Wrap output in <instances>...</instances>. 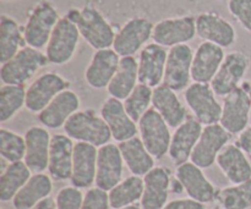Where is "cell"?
I'll list each match as a JSON object with an SVG mask.
<instances>
[{
    "mask_svg": "<svg viewBox=\"0 0 251 209\" xmlns=\"http://www.w3.org/2000/svg\"><path fill=\"white\" fill-rule=\"evenodd\" d=\"M26 154L25 136L2 127L0 130V156L7 163L24 162Z\"/></svg>",
    "mask_w": 251,
    "mask_h": 209,
    "instance_id": "f35d334b",
    "label": "cell"
},
{
    "mask_svg": "<svg viewBox=\"0 0 251 209\" xmlns=\"http://www.w3.org/2000/svg\"><path fill=\"white\" fill-rule=\"evenodd\" d=\"M228 11L251 34V0H228Z\"/></svg>",
    "mask_w": 251,
    "mask_h": 209,
    "instance_id": "60d3db41",
    "label": "cell"
},
{
    "mask_svg": "<svg viewBox=\"0 0 251 209\" xmlns=\"http://www.w3.org/2000/svg\"><path fill=\"white\" fill-rule=\"evenodd\" d=\"M203 126L195 119L188 117L180 126H178L172 135L169 158L176 166L190 162L191 154L200 139Z\"/></svg>",
    "mask_w": 251,
    "mask_h": 209,
    "instance_id": "44dd1931",
    "label": "cell"
},
{
    "mask_svg": "<svg viewBox=\"0 0 251 209\" xmlns=\"http://www.w3.org/2000/svg\"><path fill=\"white\" fill-rule=\"evenodd\" d=\"M65 16L75 22L81 38L91 48L95 50L113 48L117 32L97 7L88 4L81 9H70Z\"/></svg>",
    "mask_w": 251,
    "mask_h": 209,
    "instance_id": "6da1fadb",
    "label": "cell"
},
{
    "mask_svg": "<svg viewBox=\"0 0 251 209\" xmlns=\"http://www.w3.org/2000/svg\"><path fill=\"white\" fill-rule=\"evenodd\" d=\"M70 85V81L56 72L42 73L27 87L26 109L33 114H39L54 98L69 90Z\"/></svg>",
    "mask_w": 251,
    "mask_h": 209,
    "instance_id": "9c48e42d",
    "label": "cell"
},
{
    "mask_svg": "<svg viewBox=\"0 0 251 209\" xmlns=\"http://www.w3.org/2000/svg\"><path fill=\"white\" fill-rule=\"evenodd\" d=\"M60 19L53 2L49 0L37 2L28 12L26 23L22 27L27 46L38 50L46 49L49 38Z\"/></svg>",
    "mask_w": 251,
    "mask_h": 209,
    "instance_id": "3957f363",
    "label": "cell"
},
{
    "mask_svg": "<svg viewBox=\"0 0 251 209\" xmlns=\"http://www.w3.org/2000/svg\"><path fill=\"white\" fill-rule=\"evenodd\" d=\"M100 116L109 127L114 141L122 143L137 136V122H135L127 114L122 100L112 97L107 98L100 107Z\"/></svg>",
    "mask_w": 251,
    "mask_h": 209,
    "instance_id": "d6986e66",
    "label": "cell"
},
{
    "mask_svg": "<svg viewBox=\"0 0 251 209\" xmlns=\"http://www.w3.org/2000/svg\"><path fill=\"white\" fill-rule=\"evenodd\" d=\"M25 86L2 85L0 88V122L11 120L22 108H26Z\"/></svg>",
    "mask_w": 251,
    "mask_h": 209,
    "instance_id": "d590c367",
    "label": "cell"
},
{
    "mask_svg": "<svg viewBox=\"0 0 251 209\" xmlns=\"http://www.w3.org/2000/svg\"><path fill=\"white\" fill-rule=\"evenodd\" d=\"M217 1H223V0H217Z\"/></svg>",
    "mask_w": 251,
    "mask_h": 209,
    "instance_id": "f907efd6",
    "label": "cell"
},
{
    "mask_svg": "<svg viewBox=\"0 0 251 209\" xmlns=\"http://www.w3.org/2000/svg\"><path fill=\"white\" fill-rule=\"evenodd\" d=\"M31 209H56L55 200H53L51 197H48L42 201V202H39L38 205L34 206V207H32Z\"/></svg>",
    "mask_w": 251,
    "mask_h": 209,
    "instance_id": "f6af8a7d",
    "label": "cell"
},
{
    "mask_svg": "<svg viewBox=\"0 0 251 209\" xmlns=\"http://www.w3.org/2000/svg\"><path fill=\"white\" fill-rule=\"evenodd\" d=\"M26 154L24 162L33 174L48 170L51 135L46 127L32 126L25 134Z\"/></svg>",
    "mask_w": 251,
    "mask_h": 209,
    "instance_id": "d4e9b609",
    "label": "cell"
},
{
    "mask_svg": "<svg viewBox=\"0 0 251 209\" xmlns=\"http://www.w3.org/2000/svg\"><path fill=\"white\" fill-rule=\"evenodd\" d=\"M154 24L146 17H132L127 20L115 34L113 49L120 58L135 56L152 39Z\"/></svg>",
    "mask_w": 251,
    "mask_h": 209,
    "instance_id": "52a82bcc",
    "label": "cell"
},
{
    "mask_svg": "<svg viewBox=\"0 0 251 209\" xmlns=\"http://www.w3.org/2000/svg\"><path fill=\"white\" fill-rule=\"evenodd\" d=\"M49 64L46 53L42 50L25 46L14 58L1 64L0 78L2 85L25 86L41 69Z\"/></svg>",
    "mask_w": 251,
    "mask_h": 209,
    "instance_id": "277c9868",
    "label": "cell"
},
{
    "mask_svg": "<svg viewBox=\"0 0 251 209\" xmlns=\"http://www.w3.org/2000/svg\"><path fill=\"white\" fill-rule=\"evenodd\" d=\"M184 100L202 126L220 124L222 116V104L210 83L193 82L184 91Z\"/></svg>",
    "mask_w": 251,
    "mask_h": 209,
    "instance_id": "8992f818",
    "label": "cell"
},
{
    "mask_svg": "<svg viewBox=\"0 0 251 209\" xmlns=\"http://www.w3.org/2000/svg\"><path fill=\"white\" fill-rule=\"evenodd\" d=\"M194 49L189 44L173 46L168 50L163 83L173 91L183 92L191 85Z\"/></svg>",
    "mask_w": 251,
    "mask_h": 209,
    "instance_id": "4fadbf2b",
    "label": "cell"
},
{
    "mask_svg": "<svg viewBox=\"0 0 251 209\" xmlns=\"http://www.w3.org/2000/svg\"><path fill=\"white\" fill-rule=\"evenodd\" d=\"M124 166L125 163L119 146L114 143H108L100 147L95 185L107 192L110 191L123 180Z\"/></svg>",
    "mask_w": 251,
    "mask_h": 209,
    "instance_id": "e0dca14e",
    "label": "cell"
},
{
    "mask_svg": "<svg viewBox=\"0 0 251 209\" xmlns=\"http://www.w3.org/2000/svg\"><path fill=\"white\" fill-rule=\"evenodd\" d=\"M81 209H110L108 192L97 186L88 188L87 192L83 196Z\"/></svg>",
    "mask_w": 251,
    "mask_h": 209,
    "instance_id": "b9f144b4",
    "label": "cell"
},
{
    "mask_svg": "<svg viewBox=\"0 0 251 209\" xmlns=\"http://www.w3.org/2000/svg\"><path fill=\"white\" fill-rule=\"evenodd\" d=\"M251 100L248 90L238 87L223 98L220 124L230 135H240L249 126Z\"/></svg>",
    "mask_w": 251,
    "mask_h": 209,
    "instance_id": "7c38bea8",
    "label": "cell"
},
{
    "mask_svg": "<svg viewBox=\"0 0 251 209\" xmlns=\"http://www.w3.org/2000/svg\"><path fill=\"white\" fill-rule=\"evenodd\" d=\"M212 209H223V208L221 207V206H216V207H213Z\"/></svg>",
    "mask_w": 251,
    "mask_h": 209,
    "instance_id": "c3c4849f",
    "label": "cell"
},
{
    "mask_svg": "<svg viewBox=\"0 0 251 209\" xmlns=\"http://www.w3.org/2000/svg\"><path fill=\"white\" fill-rule=\"evenodd\" d=\"M152 98H153V88L139 83L136 88L130 93L129 97L123 102L125 110L135 122H139L140 119L151 109Z\"/></svg>",
    "mask_w": 251,
    "mask_h": 209,
    "instance_id": "74e56055",
    "label": "cell"
},
{
    "mask_svg": "<svg viewBox=\"0 0 251 209\" xmlns=\"http://www.w3.org/2000/svg\"><path fill=\"white\" fill-rule=\"evenodd\" d=\"M196 34V17L191 15L163 19L154 23L152 41L167 49L188 44Z\"/></svg>",
    "mask_w": 251,
    "mask_h": 209,
    "instance_id": "30bf717a",
    "label": "cell"
},
{
    "mask_svg": "<svg viewBox=\"0 0 251 209\" xmlns=\"http://www.w3.org/2000/svg\"><path fill=\"white\" fill-rule=\"evenodd\" d=\"M124 159L125 166L135 176L144 178L154 168V158L147 151L140 137H134L118 144Z\"/></svg>",
    "mask_w": 251,
    "mask_h": 209,
    "instance_id": "1f68e13d",
    "label": "cell"
},
{
    "mask_svg": "<svg viewBox=\"0 0 251 209\" xmlns=\"http://www.w3.org/2000/svg\"><path fill=\"white\" fill-rule=\"evenodd\" d=\"M144 195L142 209H163L168 203L169 192L172 191V176L168 169L163 166H154L144 176Z\"/></svg>",
    "mask_w": 251,
    "mask_h": 209,
    "instance_id": "cb8c5ba5",
    "label": "cell"
},
{
    "mask_svg": "<svg viewBox=\"0 0 251 209\" xmlns=\"http://www.w3.org/2000/svg\"><path fill=\"white\" fill-rule=\"evenodd\" d=\"M176 180L180 184L191 200L206 205L213 202L217 197L218 191L205 175L203 169L191 162H186L176 166Z\"/></svg>",
    "mask_w": 251,
    "mask_h": 209,
    "instance_id": "5bb4252c",
    "label": "cell"
},
{
    "mask_svg": "<svg viewBox=\"0 0 251 209\" xmlns=\"http://www.w3.org/2000/svg\"><path fill=\"white\" fill-rule=\"evenodd\" d=\"M27 46L24 28L15 19L7 15L0 16V63L4 64L14 58L22 48Z\"/></svg>",
    "mask_w": 251,
    "mask_h": 209,
    "instance_id": "d6a6232c",
    "label": "cell"
},
{
    "mask_svg": "<svg viewBox=\"0 0 251 209\" xmlns=\"http://www.w3.org/2000/svg\"><path fill=\"white\" fill-rule=\"evenodd\" d=\"M65 135L76 142L100 147L110 143V130L103 117L93 110H78L63 127Z\"/></svg>",
    "mask_w": 251,
    "mask_h": 209,
    "instance_id": "7a4b0ae2",
    "label": "cell"
},
{
    "mask_svg": "<svg viewBox=\"0 0 251 209\" xmlns=\"http://www.w3.org/2000/svg\"><path fill=\"white\" fill-rule=\"evenodd\" d=\"M139 83L137 59L135 56H125L120 59L119 68L107 91L112 98L124 102Z\"/></svg>",
    "mask_w": 251,
    "mask_h": 209,
    "instance_id": "f546056e",
    "label": "cell"
},
{
    "mask_svg": "<svg viewBox=\"0 0 251 209\" xmlns=\"http://www.w3.org/2000/svg\"><path fill=\"white\" fill-rule=\"evenodd\" d=\"M238 146L247 153V156L251 159V125L248 126L238 137Z\"/></svg>",
    "mask_w": 251,
    "mask_h": 209,
    "instance_id": "ee69618b",
    "label": "cell"
},
{
    "mask_svg": "<svg viewBox=\"0 0 251 209\" xmlns=\"http://www.w3.org/2000/svg\"><path fill=\"white\" fill-rule=\"evenodd\" d=\"M247 90H248V93H249V97H250V100H251V83L249 86H248Z\"/></svg>",
    "mask_w": 251,
    "mask_h": 209,
    "instance_id": "7dc6e473",
    "label": "cell"
},
{
    "mask_svg": "<svg viewBox=\"0 0 251 209\" xmlns=\"http://www.w3.org/2000/svg\"><path fill=\"white\" fill-rule=\"evenodd\" d=\"M216 163L223 175L233 185L245 183L251 179L249 157L237 143H228L220 153Z\"/></svg>",
    "mask_w": 251,
    "mask_h": 209,
    "instance_id": "83f0119b",
    "label": "cell"
},
{
    "mask_svg": "<svg viewBox=\"0 0 251 209\" xmlns=\"http://www.w3.org/2000/svg\"><path fill=\"white\" fill-rule=\"evenodd\" d=\"M232 135L228 134L221 124L205 126L200 139L191 154L190 162L201 169H208L217 162L218 156L229 143Z\"/></svg>",
    "mask_w": 251,
    "mask_h": 209,
    "instance_id": "9a60e30c",
    "label": "cell"
},
{
    "mask_svg": "<svg viewBox=\"0 0 251 209\" xmlns=\"http://www.w3.org/2000/svg\"><path fill=\"white\" fill-rule=\"evenodd\" d=\"M142 143L154 159H162L169 153L172 134L166 120L151 108L137 122Z\"/></svg>",
    "mask_w": 251,
    "mask_h": 209,
    "instance_id": "ba28073f",
    "label": "cell"
},
{
    "mask_svg": "<svg viewBox=\"0 0 251 209\" xmlns=\"http://www.w3.org/2000/svg\"><path fill=\"white\" fill-rule=\"evenodd\" d=\"M216 201L223 209L251 208V179L245 183L228 186L217 192Z\"/></svg>",
    "mask_w": 251,
    "mask_h": 209,
    "instance_id": "8d00e7d4",
    "label": "cell"
},
{
    "mask_svg": "<svg viewBox=\"0 0 251 209\" xmlns=\"http://www.w3.org/2000/svg\"><path fill=\"white\" fill-rule=\"evenodd\" d=\"M74 148V139H71L68 135L56 134L51 136L48 173L53 180L66 181L71 179Z\"/></svg>",
    "mask_w": 251,
    "mask_h": 209,
    "instance_id": "4316f807",
    "label": "cell"
},
{
    "mask_svg": "<svg viewBox=\"0 0 251 209\" xmlns=\"http://www.w3.org/2000/svg\"><path fill=\"white\" fill-rule=\"evenodd\" d=\"M168 50L157 43H149L139 53V82L151 88L163 83Z\"/></svg>",
    "mask_w": 251,
    "mask_h": 209,
    "instance_id": "ac0fdd59",
    "label": "cell"
},
{
    "mask_svg": "<svg viewBox=\"0 0 251 209\" xmlns=\"http://www.w3.org/2000/svg\"><path fill=\"white\" fill-rule=\"evenodd\" d=\"M249 68L250 59L243 51L235 50L226 54L220 70L210 83L217 97L225 98L230 92L240 87V83L247 76Z\"/></svg>",
    "mask_w": 251,
    "mask_h": 209,
    "instance_id": "8fae6325",
    "label": "cell"
},
{
    "mask_svg": "<svg viewBox=\"0 0 251 209\" xmlns=\"http://www.w3.org/2000/svg\"><path fill=\"white\" fill-rule=\"evenodd\" d=\"M120 59L113 48L96 50L85 70L86 83L93 90L108 88L117 73Z\"/></svg>",
    "mask_w": 251,
    "mask_h": 209,
    "instance_id": "ffe728a7",
    "label": "cell"
},
{
    "mask_svg": "<svg viewBox=\"0 0 251 209\" xmlns=\"http://www.w3.org/2000/svg\"><path fill=\"white\" fill-rule=\"evenodd\" d=\"M80 98L73 90L61 92L54 98L43 110L38 114V120L43 127L49 130H56L65 126L68 120L75 113L80 110Z\"/></svg>",
    "mask_w": 251,
    "mask_h": 209,
    "instance_id": "7402d4cb",
    "label": "cell"
},
{
    "mask_svg": "<svg viewBox=\"0 0 251 209\" xmlns=\"http://www.w3.org/2000/svg\"><path fill=\"white\" fill-rule=\"evenodd\" d=\"M196 34L203 42H210L223 49L232 46L237 41L234 26L215 11L201 12L196 17Z\"/></svg>",
    "mask_w": 251,
    "mask_h": 209,
    "instance_id": "2e32d148",
    "label": "cell"
},
{
    "mask_svg": "<svg viewBox=\"0 0 251 209\" xmlns=\"http://www.w3.org/2000/svg\"><path fill=\"white\" fill-rule=\"evenodd\" d=\"M144 187V179L141 176L131 175L126 179H123L117 186L108 191L110 208H124L141 202Z\"/></svg>",
    "mask_w": 251,
    "mask_h": 209,
    "instance_id": "e575fe53",
    "label": "cell"
},
{
    "mask_svg": "<svg viewBox=\"0 0 251 209\" xmlns=\"http://www.w3.org/2000/svg\"><path fill=\"white\" fill-rule=\"evenodd\" d=\"M33 175L25 162L10 163L0 176V201L10 202Z\"/></svg>",
    "mask_w": 251,
    "mask_h": 209,
    "instance_id": "836d02e7",
    "label": "cell"
},
{
    "mask_svg": "<svg viewBox=\"0 0 251 209\" xmlns=\"http://www.w3.org/2000/svg\"><path fill=\"white\" fill-rule=\"evenodd\" d=\"M80 39L81 34L75 22L66 16L61 17L46 46L49 64L60 66L70 63L75 56Z\"/></svg>",
    "mask_w": 251,
    "mask_h": 209,
    "instance_id": "5b68a950",
    "label": "cell"
},
{
    "mask_svg": "<svg viewBox=\"0 0 251 209\" xmlns=\"http://www.w3.org/2000/svg\"><path fill=\"white\" fill-rule=\"evenodd\" d=\"M226 58L225 49L220 46L202 42L194 51L191 78L198 83H211Z\"/></svg>",
    "mask_w": 251,
    "mask_h": 209,
    "instance_id": "603a6c76",
    "label": "cell"
},
{
    "mask_svg": "<svg viewBox=\"0 0 251 209\" xmlns=\"http://www.w3.org/2000/svg\"><path fill=\"white\" fill-rule=\"evenodd\" d=\"M53 191V179L44 173L33 174L26 185L19 191L11 201L15 209H31L46 198L50 197Z\"/></svg>",
    "mask_w": 251,
    "mask_h": 209,
    "instance_id": "4dcf8cb0",
    "label": "cell"
},
{
    "mask_svg": "<svg viewBox=\"0 0 251 209\" xmlns=\"http://www.w3.org/2000/svg\"><path fill=\"white\" fill-rule=\"evenodd\" d=\"M163 209H206L203 203L191 198H178L167 203Z\"/></svg>",
    "mask_w": 251,
    "mask_h": 209,
    "instance_id": "7bdbcfd3",
    "label": "cell"
},
{
    "mask_svg": "<svg viewBox=\"0 0 251 209\" xmlns=\"http://www.w3.org/2000/svg\"><path fill=\"white\" fill-rule=\"evenodd\" d=\"M152 107L166 120L169 127L176 129L188 119V112L185 105L179 99L176 91L169 88L164 83L153 88Z\"/></svg>",
    "mask_w": 251,
    "mask_h": 209,
    "instance_id": "f1b7e54d",
    "label": "cell"
},
{
    "mask_svg": "<svg viewBox=\"0 0 251 209\" xmlns=\"http://www.w3.org/2000/svg\"><path fill=\"white\" fill-rule=\"evenodd\" d=\"M83 193L75 186L63 187L55 197L56 209H81L83 202Z\"/></svg>",
    "mask_w": 251,
    "mask_h": 209,
    "instance_id": "ab89813d",
    "label": "cell"
},
{
    "mask_svg": "<svg viewBox=\"0 0 251 209\" xmlns=\"http://www.w3.org/2000/svg\"><path fill=\"white\" fill-rule=\"evenodd\" d=\"M98 148L90 143L76 142L74 148L71 185L77 188H91L96 183Z\"/></svg>",
    "mask_w": 251,
    "mask_h": 209,
    "instance_id": "484cf974",
    "label": "cell"
},
{
    "mask_svg": "<svg viewBox=\"0 0 251 209\" xmlns=\"http://www.w3.org/2000/svg\"><path fill=\"white\" fill-rule=\"evenodd\" d=\"M118 209H142V208H141V206H137V205H135V206H129V207H124V208H118Z\"/></svg>",
    "mask_w": 251,
    "mask_h": 209,
    "instance_id": "bcb514c9",
    "label": "cell"
},
{
    "mask_svg": "<svg viewBox=\"0 0 251 209\" xmlns=\"http://www.w3.org/2000/svg\"><path fill=\"white\" fill-rule=\"evenodd\" d=\"M2 1H15V0H2Z\"/></svg>",
    "mask_w": 251,
    "mask_h": 209,
    "instance_id": "681fc988",
    "label": "cell"
}]
</instances>
